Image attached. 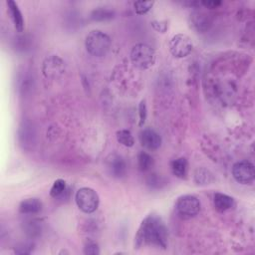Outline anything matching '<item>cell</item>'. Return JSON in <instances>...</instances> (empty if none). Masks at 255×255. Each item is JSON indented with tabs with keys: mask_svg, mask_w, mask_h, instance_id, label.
<instances>
[{
	"mask_svg": "<svg viewBox=\"0 0 255 255\" xmlns=\"http://www.w3.org/2000/svg\"><path fill=\"white\" fill-rule=\"evenodd\" d=\"M142 245H151L165 249L167 246V229L161 218L155 214L147 215L134 237V246L136 248Z\"/></svg>",
	"mask_w": 255,
	"mask_h": 255,
	"instance_id": "obj_1",
	"label": "cell"
},
{
	"mask_svg": "<svg viewBox=\"0 0 255 255\" xmlns=\"http://www.w3.org/2000/svg\"><path fill=\"white\" fill-rule=\"evenodd\" d=\"M112 45L111 38L109 35L100 30L91 31L85 41L87 51L95 57H103L110 51Z\"/></svg>",
	"mask_w": 255,
	"mask_h": 255,
	"instance_id": "obj_2",
	"label": "cell"
},
{
	"mask_svg": "<svg viewBox=\"0 0 255 255\" xmlns=\"http://www.w3.org/2000/svg\"><path fill=\"white\" fill-rule=\"evenodd\" d=\"M131 63L139 69H147L155 62L154 50L146 44H136L130 51Z\"/></svg>",
	"mask_w": 255,
	"mask_h": 255,
	"instance_id": "obj_3",
	"label": "cell"
},
{
	"mask_svg": "<svg viewBox=\"0 0 255 255\" xmlns=\"http://www.w3.org/2000/svg\"><path fill=\"white\" fill-rule=\"evenodd\" d=\"M75 200L79 209L87 214L95 212L100 203V197L97 191L91 187L80 188L76 192Z\"/></svg>",
	"mask_w": 255,
	"mask_h": 255,
	"instance_id": "obj_4",
	"label": "cell"
},
{
	"mask_svg": "<svg viewBox=\"0 0 255 255\" xmlns=\"http://www.w3.org/2000/svg\"><path fill=\"white\" fill-rule=\"evenodd\" d=\"M193 48L191 39L185 34L174 35L169 42V51L176 58L188 56Z\"/></svg>",
	"mask_w": 255,
	"mask_h": 255,
	"instance_id": "obj_5",
	"label": "cell"
},
{
	"mask_svg": "<svg viewBox=\"0 0 255 255\" xmlns=\"http://www.w3.org/2000/svg\"><path fill=\"white\" fill-rule=\"evenodd\" d=\"M175 207L179 215L183 217H192L199 212L200 202L196 196L185 194L177 198Z\"/></svg>",
	"mask_w": 255,
	"mask_h": 255,
	"instance_id": "obj_6",
	"label": "cell"
},
{
	"mask_svg": "<svg viewBox=\"0 0 255 255\" xmlns=\"http://www.w3.org/2000/svg\"><path fill=\"white\" fill-rule=\"evenodd\" d=\"M232 175L234 179L241 184L251 183L255 177V169L253 163L246 159L237 161L232 166Z\"/></svg>",
	"mask_w": 255,
	"mask_h": 255,
	"instance_id": "obj_7",
	"label": "cell"
},
{
	"mask_svg": "<svg viewBox=\"0 0 255 255\" xmlns=\"http://www.w3.org/2000/svg\"><path fill=\"white\" fill-rule=\"evenodd\" d=\"M139 141L142 146L149 150H155L161 145L160 135L152 128H143L139 133Z\"/></svg>",
	"mask_w": 255,
	"mask_h": 255,
	"instance_id": "obj_8",
	"label": "cell"
},
{
	"mask_svg": "<svg viewBox=\"0 0 255 255\" xmlns=\"http://www.w3.org/2000/svg\"><path fill=\"white\" fill-rule=\"evenodd\" d=\"M64 72V63L63 61L56 57L52 56L45 60L43 66V73L46 77L56 78Z\"/></svg>",
	"mask_w": 255,
	"mask_h": 255,
	"instance_id": "obj_9",
	"label": "cell"
},
{
	"mask_svg": "<svg viewBox=\"0 0 255 255\" xmlns=\"http://www.w3.org/2000/svg\"><path fill=\"white\" fill-rule=\"evenodd\" d=\"M107 166L110 174L116 178H121L127 173V163L125 159L118 154L111 155L108 159Z\"/></svg>",
	"mask_w": 255,
	"mask_h": 255,
	"instance_id": "obj_10",
	"label": "cell"
},
{
	"mask_svg": "<svg viewBox=\"0 0 255 255\" xmlns=\"http://www.w3.org/2000/svg\"><path fill=\"white\" fill-rule=\"evenodd\" d=\"M212 24L210 17L203 12H195L190 15V26L198 33L207 31Z\"/></svg>",
	"mask_w": 255,
	"mask_h": 255,
	"instance_id": "obj_11",
	"label": "cell"
},
{
	"mask_svg": "<svg viewBox=\"0 0 255 255\" xmlns=\"http://www.w3.org/2000/svg\"><path fill=\"white\" fill-rule=\"evenodd\" d=\"M35 136L36 132L33 125L28 121L23 122L19 128V139L21 144L24 147L31 146L35 142Z\"/></svg>",
	"mask_w": 255,
	"mask_h": 255,
	"instance_id": "obj_12",
	"label": "cell"
},
{
	"mask_svg": "<svg viewBox=\"0 0 255 255\" xmlns=\"http://www.w3.org/2000/svg\"><path fill=\"white\" fill-rule=\"evenodd\" d=\"M42 202L38 198H26L19 204V212L24 215H34L42 210Z\"/></svg>",
	"mask_w": 255,
	"mask_h": 255,
	"instance_id": "obj_13",
	"label": "cell"
},
{
	"mask_svg": "<svg viewBox=\"0 0 255 255\" xmlns=\"http://www.w3.org/2000/svg\"><path fill=\"white\" fill-rule=\"evenodd\" d=\"M7 8L9 11V14L11 16V19L13 21L14 27L18 32H22L24 29V19L22 16V13L17 5V3L13 0H8L6 2Z\"/></svg>",
	"mask_w": 255,
	"mask_h": 255,
	"instance_id": "obj_14",
	"label": "cell"
},
{
	"mask_svg": "<svg viewBox=\"0 0 255 255\" xmlns=\"http://www.w3.org/2000/svg\"><path fill=\"white\" fill-rule=\"evenodd\" d=\"M213 203H214V207L216 208L217 211L225 212L234 206L235 201H234L233 197H231L225 193L216 192L213 196Z\"/></svg>",
	"mask_w": 255,
	"mask_h": 255,
	"instance_id": "obj_15",
	"label": "cell"
},
{
	"mask_svg": "<svg viewBox=\"0 0 255 255\" xmlns=\"http://www.w3.org/2000/svg\"><path fill=\"white\" fill-rule=\"evenodd\" d=\"M170 168L173 175L178 178H185L188 173V161L185 157H178L171 161Z\"/></svg>",
	"mask_w": 255,
	"mask_h": 255,
	"instance_id": "obj_16",
	"label": "cell"
},
{
	"mask_svg": "<svg viewBox=\"0 0 255 255\" xmlns=\"http://www.w3.org/2000/svg\"><path fill=\"white\" fill-rule=\"evenodd\" d=\"M115 15H116L115 11L108 7H98L91 12L90 17L93 21L103 22V21L112 20L115 17Z\"/></svg>",
	"mask_w": 255,
	"mask_h": 255,
	"instance_id": "obj_17",
	"label": "cell"
},
{
	"mask_svg": "<svg viewBox=\"0 0 255 255\" xmlns=\"http://www.w3.org/2000/svg\"><path fill=\"white\" fill-rule=\"evenodd\" d=\"M68 191V188H67V183L64 179H56L53 183V185L51 186V189H50V195L53 197V198H61L65 195V193Z\"/></svg>",
	"mask_w": 255,
	"mask_h": 255,
	"instance_id": "obj_18",
	"label": "cell"
},
{
	"mask_svg": "<svg viewBox=\"0 0 255 255\" xmlns=\"http://www.w3.org/2000/svg\"><path fill=\"white\" fill-rule=\"evenodd\" d=\"M153 165V158L145 151H139L137 154V166L140 171H147Z\"/></svg>",
	"mask_w": 255,
	"mask_h": 255,
	"instance_id": "obj_19",
	"label": "cell"
},
{
	"mask_svg": "<svg viewBox=\"0 0 255 255\" xmlns=\"http://www.w3.org/2000/svg\"><path fill=\"white\" fill-rule=\"evenodd\" d=\"M41 230H42V225L38 220H35V219L29 220L24 224V231L31 238L38 237L41 233Z\"/></svg>",
	"mask_w": 255,
	"mask_h": 255,
	"instance_id": "obj_20",
	"label": "cell"
},
{
	"mask_svg": "<svg viewBox=\"0 0 255 255\" xmlns=\"http://www.w3.org/2000/svg\"><path fill=\"white\" fill-rule=\"evenodd\" d=\"M116 135L118 141L127 147H131L134 144V138L128 129H120Z\"/></svg>",
	"mask_w": 255,
	"mask_h": 255,
	"instance_id": "obj_21",
	"label": "cell"
},
{
	"mask_svg": "<svg viewBox=\"0 0 255 255\" xmlns=\"http://www.w3.org/2000/svg\"><path fill=\"white\" fill-rule=\"evenodd\" d=\"M194 179L198 184H208L211 180V174L204 168H198L194 173Z\"/></svg>",
	"mask_w": 255,
	"mask_h": 255,
	"instance_id": "obj_22",
	"label": "cell"
},
{
	"mask_svg": "<svg viewBox=\"0 0 255 255\" xmlns=\"http://www.w3.org/2000/svg\"><path fill=\"white\" fill-rule=\"evenodd\" d=\"M153 3H154L153 1H135L133 3L134 11L138 15H143L151 9V7L153 6Z\"/></svg>",
	"mask_w": 255,
	"mask_h": 255,
	"instance_id": "obj_23",
	"label": "cell"
},
{
	"mask_svg": "<svg viewBox=\"0 0 255 255\" xmlns=\"http://www.w3.org/2000/svg\"><path fill=\"white\" fill-rule=\"evenodd\" d=\"M84 253L85 254H89V255H98L100 254V248H99V245L91 240V239H88L86 242H85V245H84Z\"/></svg>",
	"mask_w": 255,
	"mask_h": 255,
	"instance_id": "obj_24",
	"label": "cell"
},
{
	"mask_svg": "<svg viewBox=\"0 0 255 255\" xmlns=\"http://www.w3.org/2000/svg\"><path fill=\"white\" fill-rule=\"evenodd\" d=\"M138 116H139V127H142L145 123L146 116H147V109H146V104L145 100H141L138 105Z\"/></svg>",
	"mask_w": 255,
	"mask_h": 255,
	"instance_id": "obj_25",
	"label": "cell"
},
{
	"mask_svg": "<svg viewBox=\"0 0 255 255\" xmlns=\"http://www.w3.org/2000/svg\"><path fill=\"white\" fill-rule=\"evenodd\" d=\"M150 24H151L152 28H153L155 31L159 32V33H164V32H166V30H167V28H168L167 21H158V20H154V21H152Z\"/></svg>",
	"mask_w": 255,
	"mask_h": 255,
	"instance_id": "obj_26",
	"label": "cell"
},
{
	"mask_svg": "<svg viewBox=\"0 0 255 255\" xmlns=\"http://www.w3.org/2000/svg\"><path fill=\"white\" fill-rule=\"evenodd\" d=\"M33 250V246L30 243H22L15 247V253L17 254H30Z\"/></svg>",
	"mask_w": 255,
	"mask_h": 255,
	"instance_id": "obj_27",
	"label": "cell"
},
{
	"mask_svg": "<svg viewBox=\"0 0 255 255\" xmlns=\"http://www.w3.org/2000/svg\"><path fill=\"white\" fill-rule=\"evenodd\" d=\"M147 184L150 186V187H156V188H160V185L162 183L161 181V178L158 177L156 174H152L148 177L147 179Z\"/></svg>",
	"mask_w": 255,
	"mask_h": 255,
	"instance_id": "obj_28",
	"label": "cell"
},
{
	"mask_svg": "<svg viewBox=\"0 0 255 255\" xmlns=\"http://www.w3.org/2000/svg\"><path fill=\"white\" fill-rule=\"evenodd\" d=\"M200 4H202L203 6H205V7H207V8L213 9V8H217V7L221 4V1L209 0V1H202V2H200Z\"/></svg>",
	"mask_w": 255,
	"mask_h": 255,
	"instance_id": "obj_29",
	"label": "cell"
}]
</instances>
